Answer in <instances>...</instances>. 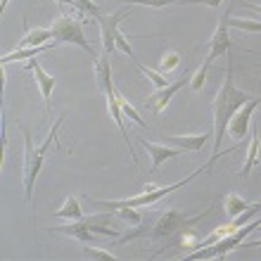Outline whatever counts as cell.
I'll use <instances>...</instances> for the list:
<instances>
[{"mask_svg":"<svg viewBox=\"0 0 261 261\" xmlns=\"http://www.w3.org/2000/svg\"><path fill=\"white\" fill-rule=\"evenodd\" d=\"M256 228H261V219L252 221V223H245V226L238 228L235 233L221 238L219 242H214L209 247H202V249H197V252H193V254H188V259H219V256H226L228 252H233V249L238 247L252 230H256Z\"/></svg>","mask_w":261,"mask_h":261,"instance_id":"5b68a950","label":"cell"},{"mask_svg":"<svg viewBox=\"0 0 261 261\" xmlns=\"http://www.w3.org/2000/svg\"><path fill=\"white\" fill-rule=\"evenodd\" d=\"M29 69L34 71L36 83H38V88H41L43 102H45V112L50 114V97H53V88H55V76H50L48 71L41 67V62L34 60V57H31V62H29Z\"/></svg>","mask_w":261,"mask_h":261,"instance_id":"4fadbf2b","label":"cell"},{"mask_svg":"<svg viewBox=\"0 0 261 261\" xmlns=\"http://www.w3.org/2000/svg\"><path fill=\"white\" fill-rule=\"evenodd\" d=\"M130 14V7L126 10V7H121V10H117L114 14H110V17H100V36H102V48H105V55H112L114 53V48H117V27L119 21L124 19V17H128Z\"/></svg>","mask_w":261,"mask_h":261,"instance_id":"ba28073f","label":"cell"},{"mask_svg":"<svg viewBox=\"0 0 261 261\" xmlns=\"http://www.w3.org/2000/svg\"><path fill=\"white\" fill-rule=\"evenodd\" d=\"M95 79L100 90L112 86V67H110V55H102L95 60Z\"/></svg>","mask_w":261,"mask_h":261,"instance_id":"ffe728a7","label":"cell"},{"mask_svg":"<svg viewBox=\"0 0 261 261\" xmlns=\"http://www.w3.org/2000/svg\"><path fill=\"white\" fill-rule=\"evenodd\" d=\"M223 0H178V5H209V7H221Z\"/></svg>","mask_w":261,"mask_h":261,"instance_id":"83f0119b","label":"cell"},{"mask_svg":"<svg viewBox=\"0 0 261 261\" xmlns=\"http://www.w3.org/2000/svg\"><path fill=\"white\" fill-rule=\"evenodd\" d=\"M62 121H64V114L53 124L48 138H45L41 145H34L31 133L19 124L21 133H24V199H27L29 204H31V199H34V186H36V178H38V171H41V166H43V157H45L50 143L57 140V130H60Z\"/></svg>","mask_w":261,"mask_h":261,"instance_id":"7a4b0ae2","label":"cell"},{"mask_svg":"<svg viewBox=\"0 0 261 261\" xmlns=\"http://www.w3.org/2000/svg\"><path fill=\"white\" fill-rule=\"evenodd\" d=\"M55 230L57 233H62V235H69V238H74V240H79V242H83V245H88V242L95 238L88 228L83 226L81 221H69V223H64V226H57Z\"/></svg>","mask_w":261,"mask_h":261,"instance_id":"2e32d148","label":"cell"},{"mask_svg":"<svg viewBox=\"0 0 261 261\" xmlns=\"http://www.w3.org/2000/svg\"><path fill=\"white\" fill-rule=\"evenodd\" d=\"M247 247H261V240H259V242H249Z\"/></svg>","mask_w":261,"mask_h":261,"instance_id":"d6a6232c","label":"cell"},{"mask_svg":"<svg viewBox=\"0 0 261 261\" xmlns=\"http://www.w3.org/2000/svg\"><path fill=\"white\" fill-rule=\"evenodd\" d=\"M249 206H252L249 202H245L240 195H235V193H228L226 199H223V209H226V214L228 216H233V219L235 216H240L242 212H247Z\"/></svg>","mask_w":261,"mask_h":261,"instance_id":"44dd1931","label":"cell"},{"mask_svg":"<svg viewBox=\"0 0 261 261\" xmlns=\"http://www.w3.org/2000/svg\"><path fill=\"white\" fill-rule=\"evenodd\" d=\"M138 69H140V71H143V74L147 76V79H150V81L154 83L157 88H166V86H169V83H166V76L162 74V71H154V69H147V67H143V64H138Z\"/></svg>","mask_w":261,"mask_h":261,"instance_id":"484cf974","label":"cell"},{"mask_svg":"<svg viewBox=\"0 0 261 261\" xmlns=\"http://www.w3.org/2000/svg\"><path fill=\"white\" fill-rule=\"evenodd\" d=\"M209 140V133H197V136H169L166 143L176 145L180 150H188V152H199L202 147L206 145Z\"/></svg>","mask_w":261,"mask_h":261,"instance_id":"9a60e30c","label":"cell"},{"mask_svg":"<svg viewBox=\"0 0 261 261\" xmlns=\"http://www.w3.org/2000/svg\"><path fill=\"white\" fill-rule=\"evenodd\" d=\"M178 64H180V55H178V53H166V55L162 57L159 71H162V74H169V71H173Z\"/></svg>","mask_w":261,"mask_h":261,"instance_id":"d4e9b609","label":"cell"},{"mask_svg":"<svg viewBox=\"0 0 261 261\" xmlns=\"http://www.w3.org/2000/svg\"><path fill=\"white\" fill-rule=\"evenodd\" d=\"M190 79H193V74H190V71H186V76H180L178 81L169 83L166 88H159L154 95H150V100H147V107H152V110L157 112V114H159V112H164L166 105L171 102V97L176 95V93H178L183 86H188V83H190Z\"/></svg>","mask_w":261,"mask_h":261,"instance_id":"8fae6325","label":"cell"},{"mask_svg":"<svg viewBox=\"0 0 261 261\" xmlns=\"http://www.w3.org/2000/svg\"><path fill=\"white\" fill-rule=\"evenodd\" d=\"M7 5H10V0H0V10H5Z\"/></svg>","mask_w":261,"mask_h":261,"instance_id":"1f68e13d","label":"cell"},{"mask_svg":"<svg viewBox=\"0 0 261 261\" xmlns=\"http://www.w3.org/2000/svg\"><path fill=\"white\" fill-rule=\"evenodd\" d=\"M105 93V100H107V112H110V117L114 119V124H117L119 133H121V138H124V143L128 145V150H130V140H128V133H126V117H124V112H121V105H119V93L117 88H114V83L112 86H107V88H102ZM130 159H133V164H138V159L136 154H133V150H130Z\"/></svg>","mask_w":261,"mask_h":261,"instance_id":"9c48e42d","label":"cell"},{"mask_svg":"<svg viewBox=\"0 0 261 261\" xmlns=\"http://www.w3.org/2000/svg\"><path fill=\"white\" fill-rule=\"evenodd\" d=\"M252 97L240 90L235 86V79H233V60H228V69H226V79L221 83L219 88V95L214 100V154H212V162L221 157V154H226L228 150L221 152V143H223V136L228 133V124H230V119L238 110H240L245 102H249Z\"/></svg>","mask_w":261,"mask_h":261,"instance_id":"6da1fadb","label":"cell"},{"mask_svg":"<svg viewBox=\"0 0 261 261\" xmlns=\"http://www.w3.org/2000/svg\"><path fill=\"white\" fill-rule=\"evenodd\" d=\"M209 214H212V209H206L204 214H195V216H188L186 212H178V209H166L147 235H150V238H173V235H178L183 228L197 226L199 221L206 219Z\"/></svg>","mask_w":261,"mask_h":261,"instance_id":"277c9868","label":"cell"},{"mask_svg":"<svg viewBox=\"0 0 261 261\" xmlns=\"http://www.w3.org/2000/svg\"><path fill=\"white\" fill-rule=\"evenodd\" d=\"M119 105H121V112H124V117L126 119H130V121H133V124H138V126H147V121H145L143 117H140V114H138L136 112V107H133V105L128 102V100H126V97H121L119 95Z\"/></svg>","mask_w":261,"mask_h":261,"instance_id":"7402d4cb","label":"cell"},{"mask_svg":"<svg viewBox=\"0 0 261 261\" xmlns=\"http://www.w3.org/2000/svg\"><path fill=\"white\" fill-rule=\"evenodd\" d=\"M57 3H62V5H71V7H74V0H57Z\"/></svg>","mask_w":261,"mask_h":261,"instance_id":"4dcf8cb0","label":"cell"},{"mask_svg":"<svg viewBox=\"0 0 261 261\" xmlns=\"http://www.w3.org/2000/svg\"><path fill=\"white\" fill-rule=\"evenodd\" d=\"M81 252H83V256H88V259H105V261H117L119 259L117 254H112L110 249H97V247H88V245H86Z\"/></svg>","mask_w":261,"mask_h":261,"instance_id":"cb8c5ba5","label":"cell"},{"mask_svg":"<svg viewBox=\"0 0 261 261\" xmlns=\"http://www.w3.org/2000/svg\"><path fill=\"white\" fill-rule=\"evenodd\" d=\"M259 105H261V95H259V97H252L249 102H245V105L240 107V110H238V112L233 114L230 124H228V133H230V136H233L235 140H238V143H240L242 138L247 136V128H249V119H252V112H254L256 107H259Z\"/></svg>","mask_w":261,"mask_h":261,"instance_id":"30bf717a","label":"cell"},{"mask_svg":"<svg viewBox=\"0 0 261 261\" xmlns=\"http://www.w3.org/2000/svg\"><path fill=\"white\" fill-rule=\"evenodd\" d=\"M119 216L124 221H128L130 226H140V223H143V216L138 212H133V206H121V209H119Z\"/></svg>","mask_w":261,"mask_h":261,"instance_id":"4316f807","label":"cell"},{"mask_svg":"<svg viewBox=\"0 0 261 261\" xmlns=\"http://www.w3.org/2000/svg\"><path fill=\"white\" fill-rule=\"evenodd\" d=\"M114 41H117V48H119V50H124L128 57H133V48L128 45V41H126L124 34H117V38H114Z\"/></svg>","mask_w":261,"mask_h":261,"instance_id":"f1b7e54d","label":"cell"},{"mask_svg":"<svg viewBox=\"0 0 261 261\" xmlns=\"http://www.w3.org/2000/svg\"><path fill=\"white\" fill-rule=\"evenodd\" d=\"M55 216L69 219V221H79V219H83V209H81V204H79V199L69 195V197L64 199V204L55 212Z\"/></svg>","mask_w":261,"mask_h":261,"instance_id":"d6986e66","label":"cell"},{"mask_svg":"<svg viewBox=\"0 0 261 261\" xmlns=\"http://www.w3.org/2000/svg\"><path fill=\"white\" fill-rule=\"evenodd\" d=\"M57 43H53V45H38V48H17V50H12V53H7L0 62L3 64H7V62H12V60H27V57H36V55H41V53H45V50H53Z\"/></svg>","mask_w":261,"mask_h":261,"instance_id":"ac0fdd59","label":"cell"},{"mask_svg":"<svg viewBox=\"0 0 261 261\" xmlns=\"http://www.w3.org/2000/svg\"><path fill=\"white\" fill-rule=\"evenodd\" d=\"M50 29H53L55 43H74V45H79V48L86 50L90 57L95 55L93 45H90V43L86 41V36H83V24H81V19H79V17L60 14V17H57V21ZM93 60H95V57H93Z\"/></svg>","mask_w":261,"mask_h":261,"instance_id":"8992f818","label":"cell"},{"mask_svg":"<svg viewBox=\"0 0 261 261\" xmlns=\"http://www.w3.org/2000/svg\"><path fill=\"white\" fill-rule=\"evenodd\" d=\"M245 7H249V10H254V12L261 14V5H252V3H245Z\"/></svg>","mask_w":261,"mask_h":261,"instance_id":"f546056e","label":"cell"},{"mask_svg":"<svg viewBox=\"0 0 261 261\" xmlns=\"http://www.w3.org/2000/svg\"><path fill=\"white\" fill-rule=\"evenodd\" d=\"M140 145H143L147 154L152 157V166H150V173H157V169L164 164L166 159H173V157H180L186 150H180V147H166V145H157V143H150V140H145L140 138Z\"/></svg>","mask_w":261,"mask_h":261,"instance_id":"7c38bea8","label":"cell"},{"mask_svg":"<svg viewBox=\"0 0 261 261\" xmlns=\"http://www.w3.org/2000/svg\"><path fill=\"white\" fill-rule=\"evenodd\" d=\"M212 164H214V162L209 159L204 166H199L197 171H193L186 180L171 183V186H166V188L147 186V188H145V193L143 195H136V197H128V199H90V204L97 206V209H110V212H112V209H121V206H133V209H136V206H150V204H154V202H159L162 197H166L169 193H173V190H178V188L188 186L195 176H199V173L206 171V169H212Z\"/></svg>","mask_w":261,"mask_h":261,"instance_id":"3957f363","label":"cell"},{"mask_svg":"<svg viewBox=\"0 0 261 261\" xmlns=\"http://www.w3.org/2000/svg\"><path fill=\"white\" fill-rule=\"evenodd\" d=\"M228 19H230V7H228L226 12H223V17L219 19V27H216L212 41H209V53H206L202 67L209 69L219 57L228 55V48H230V38H228V29H230V24H228Z\"/></svg>","mask_w":261,"mask_h":261,"instance_id":"52a82bcc","label":"cell"},{"mask_svg":"<svg viewBox=\"0 0 261 261\" xmlns=\"http://www.w3.org/2000/svg\"><path fill=\"white\" fill-rule=\"evenodd\" d=\"M259 130H261L259 124H252V140H249L247 157H245V164H242V171H240L242 178H247L249 171L259 164Z\"/></svg>","mask_w":261,"mask_h":261,"instance_id":"5bb4252c","label":"cell"},{"mask_svg":"<svg viewBox=\"0 0 261 261\" xmlns=\"http://www.w3.org/2000/svg\"><path fill=\"white\" fill-rule=\"evenodd\" d=\"M53 36V29H29L24 38H21L19 48H38V45H48Z\"/></svg>","mask_w":261,"mask_h":261,"instance_id":"e0dca14e","label":"cell"},{"mask_svg":"<svg viewBox=\"0 0 261 261\" xmlns=\"http://www.w3.org/2000/svg\"><path fill=\"white\" fill-rule=\"evenodd\" d=\"M228 24L242 31H252V34H261V19H228Z\"/></svg>","mask_w":261,"mask_h":261,"instance_id":"603a6c76","label":"cell"}]
</instances>
